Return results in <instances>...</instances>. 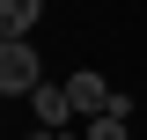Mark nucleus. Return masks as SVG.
Returning <instances> with one entry per match:
<instances>
[{"mask_svg":"<svg viewBox=\"0 0 147 140\" xmlns=\"http://www.w3.org/2000/svg\"><path fill=\"white\" fill-rule=\"evenodd\" d=\"M44 81L37 74V44L30 37H0V96H30Z\"/></svg>","mask_w":147,"mask_h":140,"instance_id":"obj_1","label":"nucleus"},{"mask_svg":"<svg viewBox=\"0 0 147 140\" xmlns=\"http://www.w3.org/2000/svg\"><path fill=\"white\" fill-rule=\"evenodd\" d=\"M66 96H74V111H88V118L110 103V88H103V74H96V67H81V74H74V81H66Z\"/></svg>","mask_w":147,"mask_h":140,"instance_id":"obj_2","label":"nucleus"},{"mask_svg":"<svg viewBox=\"0 0 147 140\" xmlns=\"http://www.w3.org/2000/svg\"><path fill=\"white\" fill-rule=\"evenodd\" d=\"M37 15H44V0H0V37H30Z\"/></svg>","mask_w":147,"mask_h":140,"instance_id":"obj_3","label":"nucleus"},{"mask_svg":"<svg viewBox=\"0 0 147 140\" xmlns=\"http://www.w3.org/2000/svg\"><path fill=\"white\" fill-rule=\"evenodd\" d=\"M30 103H37V118H44V125H66V118H74V96H66V88H52V81H37Z\"/></svg>","mask_w":147,"mask_h":140,"instance_id":"obj_4","label":"nucleus"},{"mask_svg":"<svg viewBox=\"0 0 147 140\" xmlns=\"http://www.w3.org/2000/svg\"><path fill=\"white\" fill-rule=\"evenodd\" d=\"M88 140H132V118H118V111H96V118H88Z\"/></svg>","mask_w":147,"mask_h":140,"instance_id":"obj_5","label":"nucleus"}]
</instances>
